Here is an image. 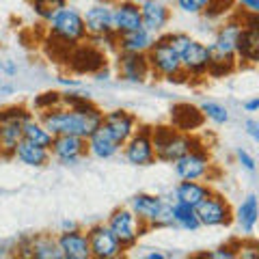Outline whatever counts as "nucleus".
<instances>
[{"instance_id":"f257e3e1","label":"nucleus","mask_w":259,"mask_h":259,"mask_svg":"<svg viewBox=\"0 0 259 259\" xmlns=\"http://www.w3.org/2000/svg\"><path fill=\"white\" fill-rule=\"evenodd\" d=\"M104 112L100 106H95L91 100H84L82 104H78L74 108H65V106H54L39 112V121L46 125V130L52 136L56 134H76L89 139L102 123Z\"/></svg>"},{"instance_id":"f03ea898","label":"nucleus","mask_w":259,"mask_h":259,"mask_svg":"<svg viewBox=\"0 0 259 259\" xmlns=\"http://www.w3.org/2000/svg\"><path fill=\"white\" fill-rule=\"evenodd\" d=\"M48 24V35L54 41V46L63 48V52L67 54L71 48L87 41V28L82 20V11H78L76 7H63V9L46 22Z\"/></svg>"},{"instance_id":"7ed1b4c3","label":"nucleus","mask_w":259,"mask_h":259,"mask_svg":"<svg viewBox=\"0 0 259 259\" xmlns=\"http://www.w3.org/2000/svg\"><path fill=\"white\" fill-rule=\"evenodd\" d=\"M201 143L190 132H180L173 125H158L151 127V145L156 153V162L173 164L177 158H182L186 151H190L194 145Z\"/></svg>"},{"instance_id":"20e7f679","label":"nucleus","mask_w":259,"mask_h":259,"mask_svg":"<svg viewBox=\"0 0 259 259\" xmlns=\"http://www.w3.org/2000/svg\"><path fill=\"white\" fill-rule=\"evenodd\" d=\"M145 56H147L149 71L153 78H162V80H168V82H184L186 80L180 52L162 35L156 37V41H153V46L149 48Z\"/></svg>"},{"instance_id":"39448f33","label":"nucleus","mask_w":259,"mask_h":259,"mask_svg":"<svg viewBox=\"0 0 259 259\" xmlns=\"http://www.w3.org/2000/svg\"><path fill=\"white\" fill-rule=\"evenodd\" d=\"M130 209L139 216V221L147 229H164L173 227L171 218V199H164L160 194L139 192L130 201Z\"/></svg>"},{"instance_id":"423d86ee","label":"nucleus","mask_w":259,"mask_h":259,"mask_svg":"<svg viewBox=\"0 0 259 259\" xmlns=\"http://www.w3.org/2000/svg\"><path fill=\"white\" fill-rule=\"evenodd\" d=\"M32 117L26 106H7L0 110V156L11 158L15 145L22 141V127Z\"/></svg>"},{"instance_id":"0eeeda50","label":"nucleus","mask_w":259,"mask_h":259,"mask_svg":"<svg viewBox=\"0 0 259 259\" xmlns=\"http://www.w3.org/2000/svg\"><path fill=\"white\" fill-rule=\"evenodd\" d=\"M106 225L110 227V231L115 233V238L121 242L123 250H132L136 244H139L143 233L149 231L130 207H115L110 212Z\"/></svg>"},{"instance_id":"6e6552de","label":"nucleus","mask_w":259,"mask_h":259,"mask_svg":"<svg viewBox=\"0 0 259 259\" xmlns=\"http://www.w3.org/2000/svg\"><path fill=\"white\" fill-rule=\"evenodd\" d=\"M197 221L201 227H229L233 223V207L221 192H209L201 203L194 207Z\"/></svg>"},{"instance_id":"1a4fd4ad","label":"nucleus","mask_w":259,"mask_h":259,"mask_svg":"<svg viewBox=\"0 0 259 259\" xmlns=\"http://www.w3.org/2000/svg\"><path fill=\"white\" fill-rule=\"evenodd\" d=\"M242 30L236 44V63L242 65H255L259 61V20L257 13H242L240 15Z\"/></svg>"},{"instance_id":"9d476101","label":"nucleus","mask_w":259,"mask_h":259,"mask_svg":"<svg viewBox=\"0 0 259 259\" xmlns=\"http://www.w3.org/2000/svg\"><path fill=\"white\" fill-rule=\"evenodd\" d=\"M121 153L132 166H151L156 164V153L151 145V125H139L134 134L123 143Z\"/></svg>"},{"instance_id":"9b49d317","label":"nucleus","mask_w":259,"mask_h":259,"mask_svg":"<svg viewBox=\"0 0 259 259\" xmlns=\"http://www.w3.org/2000/svg\"><path fill=\"white\" fill-rule=\"evenodd\" d=\"M212 156H209L207 147H203L201 143H197L190 151H186L182 158L173 162L175 175L180 180H205L212 171Z\"/></svg>"},{"instance_id":"f8f14e48","label":"nucleus","mask_w":259,"mask_h":259,"mask_svg":"<svg viewBox=\"0 0 259 259\" xmlns=\"http://www.w3.org/2000/svg\"><path fill=\"white\" fill-rule=\"evenodd\" d=\"M87 238H89V250H91L93 259H117L125 253L121 242L115 238V233L110 231V227L106 223L91 225L87 229Z\"/></svg>"},{"instance_id":"ddd939ff","label":"nucleus","mask_w":259,"mask_h":259,"mask_svg":"<svg viewBox=\"0 0 259 259\" xmlns=\"http://www.w3.org/2000/svg\"><path fill=\"white\" fill-rule=\"evenodd\" d=\"M115 74L130 84H143L151 78L147 56L139 52H115Z\"/></svg>"},{"instance_id":"4468645a","label":"nucleus","mask_w":259,"mask_h":259,"mask_svg":"<svg viewBox=\"0 0 259 259\" xmlns=\"http://www.w3.org/2000/svg\"><path fill=\"white\" fill-rule=\"evenodd\" d=\"M180 61H182V69L186 78H207V69H209V48L207 44L199 41V39H188L182 50H180Z\"/></svg>"},{"instance_id":"2eb2a0df","label":"nucleus","mask_w":259,"mask_h":259,"mask_svg":"<svg viewBox=\"0 0 259 259\" xmlns=\"http://www.w3.org/2000/svg\"><path fill=\"white\" fill-rule=\"evenodd\" d=\"M50 156L63 166H74L87 156V139L76 134H56L50 145Z\"/></svg>"},{"instance_id":"dca6fc26","label":"nucleus","mask_w":259,"mask_h":259,"mask_svg":"<svg viewBox=\"0 0 259 259\" xmlns=\"http://www.w3.org/2000/svg\"><path fill=\"white\" fill-rule=\"evenodd\" d=\"M69 69L76 74H95L106 65V52L93 44H78L67 52Z\"/></svg>"},{"instance_id":"f3484780","label":"nucleus","mask_w":259,"mask_h":259,"mask_svg":"<svg viewBox=\"0 0 259 259\" xmlns=\"http://www.w3.org/2000/svg\"><path fill=\"white\" fill-rule=\"evenodd\" d=\"M15 253L20 257L30 259H63L56 238L50 233H37V236H26L15 244Z\"/></svg>"},{"instance_id":"a211bd4d","label":"nucleus","mask_w":259,"mask_h":259,"mask_svg":"<svg viewBox=\"0 0 259 259\" xmlns=\"http://www.w3.org/2000/svg\"><path fill=\"white\" fill-rule=\"evenodd\" d=\"M87 37H104L112 30V0H97L82 13Z\"/></svg>"},{"instance_id":"6ab92c4d","label":"nucleus","mask_w":259,"mask_h":259,"mask_svg":"<svg viewBox=\"0 0 259 259\" xmlns=\"http://www.w3.org/2000/svg\"><path fill=\"white\" fill-rule=\"evenodd\" d=\"M139 9L145 30H149L156 37L166 30L168 22H171V5L166 0H145L139 5Z\"/></svg>"},{"instance_id":"aec40b11","label":"nucleus","mask_w":259,"mask_h":259,"mask_svg":"<svg viewBox=\"0 0 259 259\" xmlns=\"http://www.w3.org/2000/svg\"><path fill=\"white\" fill-rule=\"evenodd\" d=\"M102 127L106 130V132L121 145V147H123V143L134 134V130L139 127V119H136L132 112H127L123 108H117V110L104 112Z\"/></svg>"},{"instance_id":"412c9836","label":"nucleus","mask_w":259,"mask_h":259,"mask_svg":"<svg viewBox=\"0 0 259 259\" xmlns=\"http://www.w3.org/2000/svg\"><path fill=\"white\" fill-rule=\"evenodd\" d=\"M56 244H59L63 259H91L87 231H82L80 227L69 231H61L56 236Z\"/></svg>"},{"instance_id":"4be33fe9","label":"nucleus","mask_w":259,"mask_h":259,"mask_svg":"<svg viewBox=\"0 0 259 259\" xmlns=\"http://www.w3.org/2000/svg\"><path fill=\"white\" fill-rule=\"evenodd\" d=\"M143 28L141 9L132 0H112V30L115 35Z\"/></svg>"},{"instance_id":"5701e85b","label":"nucleus","mask_w":259,"mask_h":259,"mask_svg":"<svg viewBox=\"0 0 259 259\" xmlns=\"http://www.w3.org/2000/svg\"><path fill=\"white\" fill-rule=\"evenodd\" d=\"M259 221V201L257 194H248L246 199H242V203L233 209V223L238 225L240 233L244 238H253L255 227Z\"/></svg>"},{"instance_id":"b1692460","label":"nucleus","mask_w":259,"mask_h":259,"mask_svg":"<svg viewBox=\"0 0 259 259\" xmlns=\"http://www.w3.org/2000/svg\"><path fill=\"white\" fill-rule=\"evenodd\" d=\"M87 153L97 160H110V158H115L117 153H121V145L112 139L100 123V127L87 139Z\"/></svg>"},{"instance_id":"393cba45","label":"nucleus","mask_w":259,"mask_h":259,"mask_svg":"<svg viewBox=\"0 0 259 259\" xmlns=\"http://www.w3.org/2000/svg\"><path fill=\"white\" fill-rule=\"evenodd\" d=\"M13 160H18L20 164L24 166H30V168H44L50 164V149H46V147H39V145H32L28 141H20L18 145H15V149H13Z\"/></svg>"},{"instance_id":"a878e982","label":"nucleus","mask_w":259,"mask_h":259,"mask_svg":"<svg viewBox=\"0 0 259 259\" xmlns=\"http://www.w3.org/2000/svg\"><path fill=\"white\" fill-rule=\"evenodd\" d=\"M153 41H156V35H151V32L145 30V28H136V30L117 35V50L147 54V50L153 46Z\"/></svg>"},{"instance_id":"bb28decb","label":"nucleus","mask_w":259,"mask_h":259,"mask_svg":"<svg viewBox=\"0 0 259 259\" xmlns=\"http://www.w3.org/2000/svg\"><path fill=\"white\" fill-rule=\"evenodd\" d=\"M209 192H212V188L201 180H180V184L173 188V197L175 201H182V203L197 207Z\"/></svg>"},{"instance_id":"cd10ccee","label":"nucleus","mask_w":259,"mask_h":259,"mask_svg":"<svg viewBox=\"0 0 259 259\" xmlns=\"http://www.w3.org/2000/svg\"><path fill=\"white\" fill-rule=\"evenodd\" d=\"M171 123L175 130L180 132H192L203 123V115L197 106H190V104H177L171 108Z\"/></svg>"},{"instance_id":"c85d7f7f","label":"nucleus","mask_w":259,"mask_h":259,"mask_svg":"<svg viewBox=\"0 0 259 259\" xmlns=\"http://www.w3.org/2000/svg\"><path fill=\"white\" fill-rule=\"evenodd\" d=\"M171 218H173V227L184 231H197L201 227L197 221V214H194V207L175 199L171 201Z\"/></svg>"},{"instance_id":"c756f323","label":"nucleus","mask_w":259,"mask_h":259,"mask_svg":"<svg viewBox=\"0 0 259 259\" xmlns=\"http://www.w3.org/2000/svg\"><path fill=\"white\" fill-rule=\"evenodd\" d=\"M22 139L28 141V143H32V145H39V147L50 149L54 136L48 132L41 121L35 119V117H30L26 123H24V127H22Z\"/></svg>"},{"instance_id":"7c9ffc66","label":"nucleus","mask_w":259,"mask_h":259,"mask_svg":"<svg viewBox=\"0 0 259 259\" xmlns=\"http://www.w3.org/2000/svg\"><path fill=\"white\" fill-rule=\"evenodd\" d=\"M69 0H30V9L41 22H48L50 18H54L63 7H67Z\"/></svg>"},{"instance_id":"2f4dec72","label":"nucleus","mask_w":259,"mask_h":259,"mask_svg":"<svg viewBox=\"0 0 259 259\" xmlns=\"http://www.w3.org/2000/svg\"><path fill=\"white\" fill-rule=\"evenodd\" d=\"M199 110H201V115H203V119H209L216 125L229 123V110H227L223 104H218V102H203L199 106Z\"/></svg>"},{"instance_id":"473e14b6","label":"nucleus","mask_w":259,"mask_h":259,"mask_svg":"<svg viewBox=\"0 0 259 259\" xmlns=\"http://www.w3.org/2000/svg\"><path fill=\"white\" fill-rule=\"evenodd\" d=\"M175 7L186 15H203L214 0H173Z\"/></svg>"},{"instance_id":"72a5a7b5","label":"nucleus","mask_w":259,"mask_h":259,"mask_svg":"<svg viewBox=\"0 0 259 259\" xmlns=\"http://www.w3.org/2000/svg\"><path fill=\"white\" fill-rule=\"evenodd\" d=\"M32 106H35L39 112H41V110H48V108H54V106H61V93H59V91L41 93L35 102H32Z\"/></svg>"},{"instance_id":"f704fd0d","label":"nucleus","mask_w":259,"mask_h":259,"mask_svg":"<svg viewBox=\"0 0 259 259\" xmlns=\"http://www.w3.org/2000/svg\"><path fill=\"white\" fill-rule=\"evenodd\" d=\"M199 257L201 259H236L238 257V246L227 244V246H221V248L212 250V253H203V255H199Z\"/></svg>"},{"instance_id":"c9c22d12","label":"nucleus","mask_w":259,"mask_h":259,"mask_svg":"<svg viewBox=\"0 0 259 259\" xmlns=\"http://www.w3.org/2000/svg\"><path fill=\"white\" fill-rule=\"evenodd\" d=\"M236 158H238V164L244 168V171H248V173H253L255 175V171H257V160L250 156V153L246 151V149H236Z\"/></svg>"},{"instance_id":"e433bc0d","label":"nucleus","mask_w":259,"mask_h":259,"mask_svg":"<svg viewBox=\"0 0 259 259\" xmlns=\"http://www.w3.org/2000/svg\"><path fill=\"white\" fill-rule=\"evenodd\" d=\"M257 242L255 240H248V244L246 242H242V244L238 246V257H250V259H257L259 253H257Z\"/></svg>"},{"instance_id":"4c0bfd02","label":"nucleus","mask_w":259,"mask_h":259,"mask_svg":"<svg viewBox=\"0 0 259 259\" xmlns=\"http://www.w3.org/2000/svg\"><path fill=\"white\" fill-rule=\"evenodd\" d=\"M0 71H3L5 76L13 78V76H18V65L11 59H0Z\"/></svg>"},{"instance_id":"58836bf2","label":"nucleus","mask_w":259,"mask_h":259,"mask_svg":"<svg viewBox=\"0 0 259 259\" xmlns=\"http://www.w3.org/2000/svg\"><path fill=\"white\" fill-rule=\"evenodd\" d=\"M244 130H246V134L250 136V139H253L255 143H259V121L257 119H246Z\"/></svg>"},{"instance_id":"ea45409f","label":"nucleus","mask_w":259,"mask_h":259,"mask_svg":"<svg viewBox=\"0 0 259 259\" xmlns=\"http://www.w3.org/2000/svg\"><path fill=\"white\" fill-rule=\"evenodd\" d=\"M93 78L97 80V82H110V80H112V69L108 67V65H104V67H100L95 71Z\"/></svg>"},{"instance_id":"a19ab883","label":"nucleus","mask_w":259,"mask_h":259,"mask_svg":"<svg viewBox=\"0 0 259 259\" xmlns=\"http://www.w3.org/2000/svg\"><path fill=\"white\" fill-rule=\"evenodd\" d=\"M244 13H259V0H238Z\"/></svg>"},{"instance_id":"79ce46f5","label":"nucleus","mask_w":259,"mask_h":259,"mask_svg":"<svg viewBox=\"0 0 259 259\" xmlns=\"http://www.w3.org/2000/svg\"><path fill=\"white\" fill-rule=\"evenodd\" d=\"M59 82L65 87V89H82V82L78 78H67V76H61Z\"/></svg>"},{"instance_id":"37998d69","label":"nucleus","mask_w":259,"mask_h":259,"mask_svg":"<svg viewBox=\"0 0 259 259\" xmlns=\"http://www.w3.org/2000/svg\"><path fill=\"white\" fill-rule=\"evenodd\" d=\"M242 106H244L246 112H257L259 110V97H250V100H246Z\"/></svg>"},{"instance_id":"c03bdc74","label":"nucleus","mask_w":259,"mask_h":259,"mask_svg":"<svg viewBox=\"0 0 259 259\" xmlns=\"http://www.w3.org/2000/svg\"><path fill=\"white\" fill-rule=\"evenodd\" d=\"M143 257H145V259H168L171 255H168V253H162V250H151V253H145Z\"/></svg>"},{"instance_id":"a18cd8bd","label":"nucleus","mask_w":259,"mask_h":259,"mask_svg":"<svg viewBox=\"0 0 259 259\" xmlns=\"http://www.w3.org/2000/svg\"><path fill=\"white\" fill-rule=\"evenodd\" d=\"M76 227H78V223L76 221H69V218H67V221L61 223V231H69V229H76Z\"/></svg>"},{"instance_id":"49530a36","label":"nucleus","mask_w":259,"mask_h":259,"mask_svg":"<svg viewBox=\"0 0 259 259\" xmlns=\"http://www.w3.org/2000/svg\"><path fill=\"white\" fill-rule=\"evenodd\" d=\"M0 93H13V87H3L0 89Z\"/></svg>"},{"instance_id":"de8ad7c7","label":"nucleus","mask_w":259,"mask_h":259,"mask_svg":"<svg viewBox=\"0 0 259 259\" xmlns=\"http://www.w3.org/2000/svg\"><path fill=\"white\" fill-rule=\"evenodd\" d=\"M132 3H136V5H141V3H145V0H132Z\"/></svg>"}]
</instances>
